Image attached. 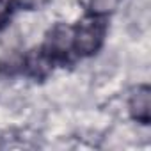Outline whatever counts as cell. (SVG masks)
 I'll use <instances>...</instances> for the list:
<instances>
[{"label": "cell", "mask_w": 151, "mask_h": 151, "mask_svg": "<svg viewBox=\"0 0 151 151\" xmlns=\"http://www.w3.org/2000/svg\"><path fill=\"white\" fill-rule=\"evenodd\" d=\"M119 4V0H91V7H93V13L96 14H107L110 11H114Z\"/></svg>", "instance_id": "5"}, {"label": "cell", "mask_w": 151, "mask_h": 151, "mask_svg": "<svg viewBox=\"0 0 151 151\" xmlns=\"http://www.w3.org/2000/svg\"><path fill=\"white\" fill-rule=\"evenodd\" d=\"M107 20L103 14L91 13L84 16L77 25L71 29V48L73 53H77L78 57H91L94 55L107 34Z\"/></svg>", "instance_id": "1"}, {"label": "cell", "mask_w": 151, "mask_h": 151, "mask_svg": "<svg viewBox=\"0 0 151 151\" xmlns=\"http://www.w3.org/2000/svg\"><path fill=\"white\" fill-rule=\"evenodd\" d=\"M14 13V0H0V30H2Z\"/></svg>", "instance_id": "4"}, {"label": "cell", "mask_w": 151, "mask_h": 151, "mask_svg": "<svg viewBox=\"0 0 151 151\" xmlns=\"http://www.w3.org/2000/svg\"><path fill=\"white\" fill-rule=\"evenodd\" d=\"M55 59L48 53V50L45 46H39V48H34L30 50L23 60H22V66L25 69V73L29 77L36 78V80H43L46 78L48 75L52 73L53 66H55Z\"/></svg>", "instance_id": "2"}, {"label": "cell", "mask_w": 151, "mask_h": 151, "mask_svg": "<svg viewBox=\"0 0 151 151\" xmlns=\"http://www.w3.org/2000/svg\"><path fill=\"white\" fill-rule=\"evenodd\" d=\"M128 110L130 116L140 123V124H149L151 119V89L146 84H140L132 89L130 98H128Z\"/></svg>", "instance_id": "3"}]
</instances>
